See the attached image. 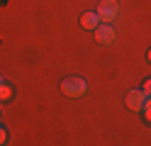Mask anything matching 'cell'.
Returning a JSON list of instances; mask_svg holds the SVG:
<instances>
[{
	"mask_svg": "<svg viewBox=\"0 0 151 146\" xmlns=\"http://www.w3.org/2000/svg\"><path fill=\"white\" fill-rule=\"evenodd\" d=\"M61 90L68 95V97H81V95H86V90H88V83L83 81V78H66V81L61 83Z\"/></svg>",
	"mask_w": 151,
	"mask_h": 146,
	"instance_id": "1",
	"label": "cell"
},
{
	"mask_svg": "<svg viewBox=\"0 0 151 146\" xmlns=\"http://www.w3.org/2000/svg\"><path fill=\"white\" fill-rule=\"evenodd\" d=\"M95 12L100 17V22H115V17L119 12V5H117V0H100Z\"/></svg>",
	"mask_w": 151,
	"mask_h": 146,
	"instance_id": "2",
	"label": "cell"
},
{
	"mask_svg": "<svg viewBox=\"0 0 151 146\" xmlns=\"http://www.w3.org/2000/svg\"><path fill=\"white\" fill-rule=\"evenodd\" d=\"M115 37H117V32H115V27H112L110 22H100V24L95 27L98 44H115Z\"/></svg>",
	"mask_w": 151,
	"mask_h": 146,
	"instance_id": "3",
	"label": "cell"
},
{
	"mask_svg": "<svg viewBox=\"0 0 151 146\" xmlns=\"http://www.w3.org/2000/svg\"><path fill=\"white\" fill-rule=\"evenodd\" d=\"M146 93H144V88H139V90H129L127 93V107H129V110H134V112H141V110H144V102H146Z\"/></svg>",
	"mask_w": 151,
	"mask_h": 146,
	"instance_id": "4",
	"label": "cell"
},
{
	"mask_svg": "<svg viewBox=\"0 0 151 146\" xmlns=\"http://www.w3.org/2000/svg\"><path fill=\"white\" fill-rule=\"evenodd\" d=\"M81 24L86 27V29H93V32H95V27L100 24V17H98V12H86L81 17Z\"/></svg>",
	"mask_w": 151,
	"mask_h": 146,
	"instance_id": "5",
	"label": "cell"
},
{
	"mask_svg": "<svg viewBox=\"0 0 151 146\" xmlns=\"http://www.w3.org/2000/svg\"><path fill=\"white\" fill-rule=\"evenodd\" d=\"M141 112H144V117H146V122H151V95L146 97V102H144V110H141Z\"/></svg>",
	"mask_w": 151,
	"mask_h": 146,
	"instance_id": "6",
	"label": "cell"
},
{
	"mask_svg": "<svg viewBox=\"0 0 151 146\" xmlns=\"http://www.w3.org/2000/svg\"><path fill=\"white\" fill-rule=\"evenodd\" d=\"M10 95H12V90L3 83V85H0V100H10Z\"/></svg>",
	"mask_w": 151,
	"mask_h": 146,
	"instance_id": "7",
	"label": "cell"
},
{
	"mask_svg": "<svg viewBox=\"0 0 151 146\" xmlns=\"http://www.w3.org/2000/svg\"><path fill=\"white\" fill-rule=\"evenodd\" d=\"M144 93H146V95H151V78L144 83Z\"/></svg>",
	"mask_w": 151,
	"mask_h": 146,
	"instance_id": "8",
	"label": "cell"
},
{
	"mask_svg": "<svg viewBox=\"0 0 151 146\" xmlns=\"http://www.w3.org/2000/svg\"><path fill=\"white\" fill-rule=\"evenodd\" d=\"M7 141V134H5V129H0V144H5Z\"/></svg>",
	"mask_w": 151,
	"mask_h": 146,
	"instance_id": "9",
	"label": "cell"
},
{
	"mask_svg": "<svg viewBox=\"0 0 151 146\" xmlns=\"http://www.w3.org/2000/svg\"><path fill=\"white\" fill-rule=\"evenodd\" d=\"M3 83H5V78H3V76H0V85H3Z\"/></svg>",
	"mask_w": 151,
	"mask_h": 146,
	"instance_id": "10",
	"label": "cell"
},
{
	"mask_svg": "<svg viewBox=\"0 0 151 146\" xmlns=\"http://www.w3.org/2000/svg\"><path fill=\"white\" fill-rule=\"evenodd\" d=\"M149 61H151V49H149Z\"/></svg>",
	"mask_w": 151,
	"mask_h": 146,
	"instance_id": "11",
	"label": "cell"
}]
</instances>
